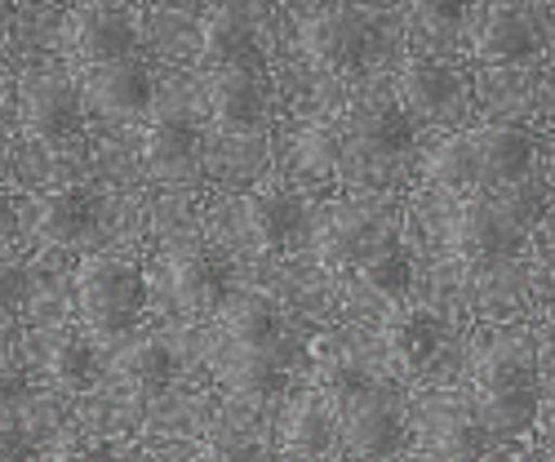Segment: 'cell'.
Masks as SVG:
<instances>
[{
    "label": "cell",
    "mask_w": 555,
    "mask_h": 462,
    "mask_svg": "<svg viewBox=\"0 0 555 462\" xmlns=\"http://www.w3.org/2000/svg\"><path fill=\"white\" fill-rule=\"evenodd\" d=\"M538 143L520 125H476L462 129L427 156L423 174L440 192L453 196H485V192H512L533 169Z\"/></svg>",
    "instance_id": "cell-1"
},
{
    "label": "cell",
    "mask_w": 555,
    "mask_h": 462,
    "mask_svg": "<svg viewBox=\"0 0 555 462\" xmlns=\"http://www.w3.org/2000/svg\"><path fill=\"white\" fill-rule=\"evenodd\" d=\"M472 413L485 436L516 440L538 423V374L533 343L525 334H498L476 360V400Z\"/></svg>",
    "instance_id": "cell-2"
},
{
    "label": "cell",
    "mask_w": 555,
    "mask_h": 462,
    "mask_svg": "<svg viewBox=\"0 0 555 462\" xmlns=\"http://www.w3.org/2000/svg\"><path fill=\"white\" fill-rule=\"evenodd\" d=\"M330 405H334L343 449L356 462H383L404 445V419L396 400L378 383H369L360 369H338L330 387Z\"/></svg>",
    "instance_id": "cell-3"
},
{
    "label": "cell",
    "mask_w": 555,
    "mask_h": 462,
    "mask_svg": "<svg viewBox=\"0 0 555 462\" xmlns=\"http://www.w3.org/2000/svg\"><path fill=\"white\" fill-rule=\"evenodd\" d=\"M529 227H533V209L512 192L467 196L449 218V249L453 258L476 267L506 262L525 249Z\"/></svg>",
    "instance_id": "cell-4"
},
{
    "label": "cell",
    "mask_w": 555,
    "mask_h": 462,
    "mask_svg": "<svg viewBox=\"0 0 555 462\" xmlns=\"http://www.w3.org/2000/svg\"><path fill=\"white\" fill-rule=\"evenodd\" d=\"M76 307L94 334H129L147 307V275L120 254H89L76 271Z\"/></svg>",
    "instance_id": "cell-5"
},
{
    "label": "cell",
    "mask_w": 555,
    "mask_h": 462,
    "mask_svg": "<svg viewBox=\"0 0 555 462\" xmlns=\"http://www.w3.org/2000/svg\"><path fill=\"white\" fill-rule=\"evenodd\" d=\"M18 125L44 147H67L85 129L80 85L59 67H31L18 76Z\"/></svg>",
    "instance_id": "cell-6"
},
{
    "label": "cell",
    "mask_w": 555,
    "mask_h": 462,
    "mask_svg": "<svg viewBox=\"0 0 555 462\" xmlns=\"http://www.w3.org/2000/svg\"><path fill=\"white\" fill-rule=\"evenodd\" d=\"M374 14L356 10V5H330V10H311L298 18V44L302 54L325 67V72H351L374 54Z\"/></svg>",
    "instance_id": "cell-7"
},
{
    "label": "cell",
    "mask_w": 555,
    "mask_h": 462,
    "mask_svg": "<svg viewBox=\"0 0 555 462\" xmlns=\"http://www.w3.org/2000/svg\"><path fill=\"white\" fill-rule=\"evenodd\" d=\"M400 103H404V116H423V120H436V125H457L467 120L476 94H472V76L462 72L457 63L449 59H409L400 67Z\"/></svg>",
    "instance_id": "cell-8"
},
{
    "label": "cell",
    "mask_w": 555,
    "mask_h": 462,
    "mask_svg": "<svg viewBox=\"0 0 555 462\" xmlns=\"http://www.w3.org/2000/svg\"><path fill=\"white\" fill-rule=\"evenodd\" d=\"M413 147V120L404 107H369L343 133V169L360 174H387Z\"/></svg>",
    "instance_id": "cell-9"
},
{
    "label": "cell",
    "mask_w": 555,
    "mask_h": 462,
    "mask_svg": "<svg viewBox=\"0 0 555 462\" xmlns=\"http://www.w3.org/2000/svg\"><path fill=\"white\" fill-rule=\"evenodd\" d=\"M387 241H396V231L387 227L383 205L374 201H347L338 209H330L325 227H320V258L330 267H360L374 249H383Z\"/></svg>",
    "instance_id": "cell-10"
},
{
    "label": "cell",
    "mask_w": 555,
    "mask_h": 462,
    "mask_svg": "<svg viewBox=\"0 0 555 462\" xmlns=\"http://www.w3.org/2000/svg\"><path fill=\"white\" fill-rule=\"evenodd\" d=\"M143 169L160 188H188L205 169L201 129L188 116H156L143 133Z\"/></svg>",
    "instance_id": "cell-11"
},
{
    "label": "cell",
    "mask_w": 555,
    "mask_h": 462,
    "mask_svg": "<svg viewBox=\"0 0 555 462\" xmlns=\"http://www.w3.org/2000/svg\"><path fill=\"white\" fill-rule=\"evenodd\" d=\"M80 99L89 112H103V116H138L147 112L156 99V80L152 67L143 59H112L99 67H85L80 76Z\"/></svg>",
    "instance_id": "cell-12"
},
{
    "label": "cell",
    "mask_w": 555,
    "mask_h": 462,
    "mask_svg": "<svg viewBox=\"0 0 555 462\" xmlns=\"http://www.w3.org/2000/svg\"><path fill=\"white\" fill-rule=\"evenodd\" d=\"M209 116L222 133H254L271 116L267 67L209 72Z\"/></svg>",
    "instance_id": "cell-13"
},
{
    "label": "cell",
    "mask_w": 555,
    "mask_h": 462,
    "mask_svg": "<svg viewBox=\"0 0 555 462\" xmlns=\"http://www.w3.org/2000/svg\"><path fill=\"white\" fill-rule=\"evenodd\" d=\"M67 36H72V50L85 59V67H99L133 54L138 18L125 5H80L67 14Z\"/></svg>",
    "instance_id": "cell-14"
},
{
    "label": "cell",
    "mask_w": 555,
    "mask_h": 462,
    "mask_svg": "<svg viewBox=\"0 0 555 462\" xmlns=\"http://www.w3.org/2000/svg\"><path fill=\"white\" fill-rule=\"evenodd\" d=\"M99 227V196L89 188H59L44 192L31 209V231L50 249H76L94 236Z\"/></svg>",
    "instance_id": "cell-15"
},
{
    "label": "cell",
    "mask_w": 555,
    "mask_h": 462,
    "mask_svg": "<svg viewBox=\"0 0 555 462\" xmlns=\"http://www.w3.org/2000/svg\"><path fill=\"white\" fill-rule=\"evenodd\" d=\"M201 63L209 72H231V67H267L262 44H258V23L254 14L222 5L201 14Z\"/></svg>",
    "instance_id": "cell-16"
},
{
    "label": "cell",
    "mask_w": 555,
    "mask_h": 462,
    "mask_svg": "<svg viewBox=\"0 0 555 462\" xmlns=\"http://www.w3.org/2000/svg\"><path fill=\"white\" fill-rule=\"evenodd\" d=\"M169 285L188 311L218 316L231 298V262L218 249H178L169 258Z\"/></svg>",
    "instance_id": "cell-17"
},
{
    "label": "cell",
    "mask_w": 555,
    "mask_h": 462,
    "mask_svg": "<svg viewBox=\"0 0 555 462\" xmlns=\"http://www.w3.org/2000/svg\"><path fill=\"white\" fill-rule=\"evenodd\" d=\"M538 50H542V27H538V18L529 10H520V5H493L480 18L476 54L485 63L516 67V63H529Z\"/></svg>",
    "instance_id": "cell-18"
},
{
    "label": "cell",
    "mask_w": 555,
    "mask_h": 462,
    "mask_svg": "<svg viewBox=\"0 0 555 462\" xmlns=\"http://www.w3.org/2000/svg\"><path fill=\"white\" fill-rule=\"evenodd\" d=\"M218 325L231 347H258L275 351V343L285 338V311L275 307L267 294L254 290H231V298L218 311Z\"/></svg>",
    "instance_id": "cell-19"
},
{
    "label": "cell",
    "mask_w": 555,
    "mask_h": 462,
    "mask_svg": "<svg viewBox=\"0 0 555 462\" xmlns=\"http://www.w3.org/2000/svg\"><path fill=\"white\" fill-rule=\"evenodd\" d=\"M241 231L258 249H285L302 231V201L294 192H281V188L249 192L241 201Z\"/></svg>",
    "instance_id": "cell-20"
},
{
    "label": "cell",
    "mask_w": 555,
    "mask_h": 462,
    "mask_svg": "<svg viewBox=\"0 0 555 462\" xmlns=\"http://www.w3.org/2000/svg\"><path fill=\"white\" fill-rule=\"evenodd\" d=\"M440 343H444V334H440L431 311H400L383 330V347L404 374H423V369L440 356Z\"/></svg>",
    "instance_id": "cell-21"
},
{
    "label": "cell",
    "mask_w": 555,
    "mask_h": 462,
    "mask_svg": "<svg viewBox=\"0 0 555 462\" xmlns=\"http://www.w3.org/2000/svg\"><path fill=\"white\" fill-rule=\"evenodd\" d=\"M116 378L129 396L156 400L173 383V351L165 347V338H133L116 356Z\"/></svg>",
    "instance_id": "cell-22"
},
{
    "label": "cell",
    "mask_w": 555,
    "mask_h": 462,
    "mask_svg": "<svg viewBox=\"0 0 555 462\" xmlns=\"http://www.w3.org/2000/svg\"><path fill=\"white\" fill-rule=\"evenodd\" d=\"M218 374L227 383V392L249 396V400H271L285 392V364L275 360V351H258V347H231L218 360Z\"/></svg>",
    "instance_id": "cell-23"
},
{
    "label": "cell",
    "mask_w": 555,
    "mask_h": 462,
    "mask_svg": "<svg viewBox=\"0 0 555 462\" xmlns=\"http://www.w3.org/2000/svg\"><path fill=\"white\" fill-rule=\"evenodd\" d=\"M338 423H334V409L325 400H315V396H302L294 409H289V419H285V445L289 453L298 458H315V453H325L330 440H334Z\"/></svg>",
    "instance_id": "cell-24"
},
{
    "label": "cell",
    "mask_w": 555,
    "mask_h": 462,
    "mask_svg": "<svg viewBox=\"0 0 555 462\" xmlns=\"http://www.w3.org/2000/svg\"><path fill=\"white\" fill-rule=\"evenodd\" d=\"M356 275L369 285V294H378L387 303H400L409 294V285H413V258L404 254L400 241H387L383 249H374L356 267Z\"/></svg>",
    "instance_id": "cell-25"
},
{
    "label": "cell",
    "mask_w": 555,
    "mask_h": 462,
    "mask_svg": "<svg viewBox=\"0 0 555 462\" xmlns=\"http://www.w3.org/2000/svg\"><path fill=\"white\" fill-rule=\"evenodd\" d=\"M44 369H50V383L67 396H80L99 383V351L89 347L85 338H59L50 360H44Z\"/></svg>",
    "instance_id": "cell-26"
},
{
    "label": "cell",
    "mask_w": 555,
    "mask_h": 462,
    "mask_svg": "<svg viewBox=\"0 0 555 462\" xmlns=\"http://www.w3.org/2000/svg\"><path fill=\"white\" fill-rule=\"evenodd\" d=\"M431 440H436L444 462H476L485 453L489 436L480 432L472 409H440L436 423H431Z\"/></svg>",
    "instance_id": "cell-27"
},
{
    "label": "cell",
    "mask_w": 555,
    "mask_h": 462,
    "mask_svg": "<svg viewBox=\"0 0 555 462\" xmlns=\"http://www.w3.org/2000/svg\"><path fill=\"white\" fill-rule=\"evenodd\" d=\"M298 161H302L307 174H334V169H343V138H338L330 125L302 129V138H298Z\"/></svg>",
    "instance_id": "cell-28"
},
{
    "label": "cell",
    "mask_w": 555,
    "mask_h": 462,
    "mask_svg": "<svg viewBox=\"0 0 555 462\" xmlns=\"http://www.w3.org/2000/svg\"><path fill=\"white\" fill-rule=\"evenodd\" d=\"M27 294H31V275H27V267H23L14 254H0V320L18 316L23 303H27Z\"/></svg>",
    "instance_id": "cell-29"
},
{
    "label": "cell",
    "mask_w": 555,
    "mask_h": 462,
    "mask_svg": "<svg viewBox=\"0 0 555 462\" xmlns=\"http://www.w3.org/2000/svg\"><path fill=\"white\" fill-rule=\"evenodd\" d=\"M201 462H267V453L249 436H214V440H205Z\"/></svg>",
    "instance_id": "cell-30"
},
{
    "label": "cell",
    "mask_w": 555,
    "mask_h": 462,
    "mask_svg": "<svg viewBox=\"0 0 555 462\" xmlns=\"http://www.w3.org/2000/svg\"><path fill=\"white\" fill-rule=\"evenodd\" d=\"M31 432L18 413H0V462H27L31 458Z\"/></svg>",
    "instance_id": "cell-31"
},
{
    "label": "cell",
    "mask_w": 555,
    "mask_h": 462,
    "mask_svg": "<svg viewBox=\"0 0 555 462\" xmlns=\"http://www.w3.org/2000/svg\"><path fill=\"white\" fill-rule=\"evenodd\" d=\"M27 396V369L10 356H0V413H18Z\"/></svg>",
    "instance_id": "cell-32"
},
{
    "label": "cell",
    "mask_w": 555,
    "mask_h": 462,
    "mask_svg": "<svg viewBox=\"0 0 555 462\" xmlns=\"http://www.w3.org/2000/svg\"><path fill=\"white\" fill-rule=\"evenodd\" d=\"M54 462H116V449L107 440H94V436H76L59 449Z\"/></svg>",
    "instance_id": "cell-33"
},
{
    "label": "cell",
    "mask_w": 555,
    "mask_h": 462,
    "mask_svg": "<svg viewBox=\"0 0 555 462\" xmlns=\"http://www.w3.org/2000/svg\"><path fill=\"white\" fill-rule=\"evenodd\" d=\"M418 31H453L457 23H462V5H423V10H413V18H409Z\"/></svg>",
    "instance_id": "cell-34"
},
{
    "label": "cell",
    "mask_w": 555,
    "mask_h": 462,
    "mask_svg": "<svg viewBox=\"0 0 555 462\" xmlns=\"http://www.w3.org/2000/svg\"><path fill=\"white\" fill-rule=\"evenodd\" d=\"M18 231H23V214H18V201L0 188V254H5L14 241H18Z\"/></svg>",
    "instance_id": "cell-35"
},
{
    "label": "cell",
    "mask_w": 555,
    "mask_h": 462,
    "mask_svg": "<svg viewBox=\"0 0 555 462\" xmlns=\"http://www.w3.org/2000/svg\"><path fill=\"white\" fill-rule=\"evenodd\" d=\"M5 161H10V156H5V143H0V169H5Z\"/></svg>",
    "instance_id": "cell-36"
},
{
    "label": "cell",
    "mask_w": 555,
    "mask_h": 462,
    "mask_svg": "<svg viewBox=\"0 0 555 462\" xmlns=\"http://www.w3.org/2000/svg\"><path fill=\"white\" fill-rule=\"evenodd\" d=\"M0 27H5V14H0Z\"/></svg>",
    "instance_id": "cell-37"
}]
</instances>
